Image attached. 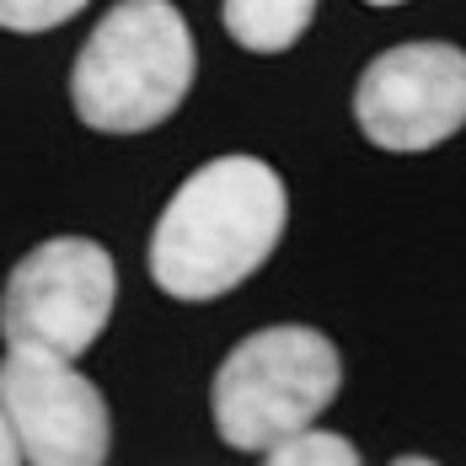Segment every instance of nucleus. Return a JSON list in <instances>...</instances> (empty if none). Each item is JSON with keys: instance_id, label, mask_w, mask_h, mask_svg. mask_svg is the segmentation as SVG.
Here are the masks:
<instances>
[{"instance_id": "obj_1", "label": "nucleus", "mask_w": 466, "mask_h": 466, "mask_svg": "<svg viewBox=\"0 0 466 466\" xmlns=\"http://www.w3.org/2000/svg\"><path fill=\"white\" fill-rule=\"evenodd\" d=\"M279 172L258 156H220L198 167L150 231V279L172 300H220L252 279L284 236Z\"/></svg>"}, {"instance_id": "obj_2", "label": "nucleus", "mask_w": 466, "mask_h": 466, "mask_svg": "<svg viewBox=\"0 0 466 466\" xmlns=\"http://www.w3.org/2000/svg\"><path fill=\"white\" fill-rule=\"evenodd\" d=\"M193 33L172 0H118L76 59V118L102 135H145L193 86Z\"/></svg>"}, {"instance_id": "obj_3", "label": "nucleus", "mask_w": 466, "mask_h": 466, "mask_svg": "<svg viewBox=\"0 0 466 466\" xmlns=\"http://www.w3.org/2000/svg\"><path fill=\"white\" fill-rule=\"evenodd\" d=\"M343 386V360L317 327H263L241 338L215 370V429L236 451L268 456L279 440L311 429Z\"/></svg>"}, {"instance_id": "obj_4", "label": "nucleus", "mask_w": 466, "mask_h": 466, "mask_svg": "<svg viewBox=\"0 0 466 466\" xmlns=\"http://www.w3.org/2000/svg\"><path fill=\"white\" fill-rule=\"evenodd\" d=\"M118 306V274L107 247L86 236H59L33 247L0 295V338L5 349L48 354V360H81L102 338V327Z\"/></svg>"}, {"instance_id": "obj_5", "label": "nucleus", "mask_w": 466, "mask_h": 466, "mask_svg": "<svg viewBox=\"0 0 466 466\" xmlns=\"http://www.w3.org/2000/svg\"><path fill=\"white\" fill-rule=\"evenodd\" d=\"M365 140L397 156L434 150L466 124V54L456 44H402L365 65L354 86Z\"/></svg>"}, {"instance_id": "obj_6", "label": "nucleus", "mask_w": 466, "mask_h": 466, "mask_svg": "<svg viewBox=\"0 0 466 466\" xmlns=\"http://www.w3.org/2000/svg\"><path fill=\"white\" fill-rule=\"evenodd\" d=\"M0 408L33 466H102L113 445L107 402L70 360L22 354L0 360Z\"/></svg>"}, {"instance_id": "obj_7", "label": "nucleus", "mask_w": 466, "mask_h": 466, "mask_svg": "<svg viewBox=\"0 0 466 466\" xmlns=\"http://www.w3.org/2000/svg\"><path fill=\"white\" fill-rule=\"evenodd\" d=\"M317 16V0H226V33L247 54H284Z\"/></svg>"}, {"instance_id": "obj_8", "label": "nucleus", "mask_w": 466, "mask_h": 466, "mask_svg": "<svg viewBox=\"0 0 466 466\" xmlns=\"http://www.w3.org/2000/svg\"><path fill=\"white\" fill-rule=\"evenodd\" d=\"M268 461L274 466H360V451H354L343 434L300 429V434H289V440H279V445L268 451Z\"/></svg>"}, {"instance_id": "obj_9", "label": "nucleus", "mask_w": 466, "mask_h": 466, "mask_svg": "<svg viewBox=\"0 0 466 466\" xmlns=\"http://www.w3.org/2000/svg\"><path fill=\"white\" fill-rule=\"evenodd\" d=\"M86 11V0H0V27L5 33H48Z\"/></svg>"}, {"instance_id": "obj_10", "label": "nucleus", "mask_w": 466, "mask_h": 466, "mask_svg": "<svg viewBox=\"0 0 466 466\" xmlns=\"http://www.w3.org/2000/svg\"><path fill=\"white\" fill-rule=\"evenodd\" d=\"M16 461H27V456H22V440H16V429L0 408V466H16Z\"/></svg>"}, {"instance_id": "obj_11", "label": "nucleus", "mask_w": 466, "mask_h": 466, "mask_svg": "<svg viewBox=\"0 0 466 466\" xmlns=\"http://www.w3.org/2000/svg\"><path fill=\"white\" fill-rule=\"evenodd\" d=\"M370 5H402V0H370Z\"/></svg>"}]
</instances>
